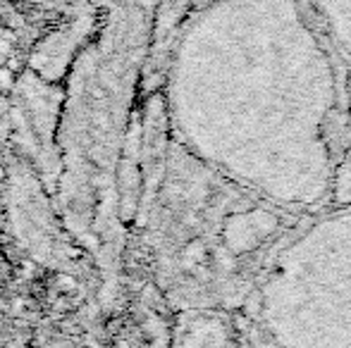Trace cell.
Masks as SVG:
<instances>
[{
    "label": "cell",
    "mask_w": 351,
    "mask_h": 348,
    "mask_svg": "<svg viewBox=\"0 0 351 348\" xmlns=\"http://www.w3.org/2000/svg\"><path fill=\"white\" fill-rule=\"evenodd\" d=\"M251 344L351 346V203L301 217L246 303Z\"/></svg>",
    "instance_id": "2"
},
{
    "label": "cell",
    "mask_w": 351,
    "mask_h": 348,
    "mask_svg": "<svg viewBox=\"0 0 351 348\" xmlns=\"http://www.w3.org/2000/svg\"><path fill=\"white\" fill-rule=\"evenodd\" d=\"M10 84H12V77H10L8 70H0V88H10Z\"/></svg>",
    "instance_id": "5"
},
{
    "label": "cell",
    "mask_w": 351,
    "mask_h": 348,
    "mask_svg": "<svg viewBox=\"0 0 351 348\" xmlns=\"http://www.w3.org/2000/svg\"><path fill=\"white\" fill-rule=\"evenodd\" d=\"M186 41L208 77L186 150L294 215L332 205L349 70L304 0H213Z\"/></svg>",
    "instance_id": "1"
},
{
    "label": "cell",
    "mask_w": 351,
    "mask_h": 348,
    "mask_svg": "<svg viewBox=\"0 0 351 348\" xmlns=\"http://www.w3.org/2000/svg\"><path fill=\"white\" fill-rule=\"evenodd\" d=\"M339 60L351 72V0H304Z\"/></svg>",
    "instance_id": "3"
},
{
    "label": "cell",
    "mask_w": 351,
    "mask_h": 348,
    "mask_svg": "<svg viewBox=\"0 0 351 348\" xmlns=\"http://www.w3.org/2000/svg\"><path fill=\"white\" fill-rule=\"evenodd\" d=\"M335 203H351V72H349V103H347V131H344L342 163L337 174Z\"/></svg>",
    "instance_id": "4"
}]
</instances>
